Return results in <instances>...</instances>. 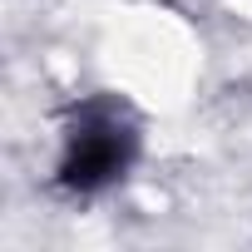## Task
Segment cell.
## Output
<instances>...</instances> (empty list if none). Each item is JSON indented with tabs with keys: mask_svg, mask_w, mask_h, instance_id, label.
Returning <instances> with one entry per match:
<instances>
[{
	"mask_svg": "<svg viewBox=\"0 0 252 252\" xmlns=\"http://www.w3.org/2000/svg\"><path fill=\"white\" fill-rule=\"evenodd\" d=\"M134 124L114 104H84L74 124L64 129V154H60V183L69 193H94L114 183L134 158Z\"/></svg>",
	"mask_w": 252,
	"mask_h": 252,
	"instance_id": "1",
	"label": "cell"
}]
</instances>
